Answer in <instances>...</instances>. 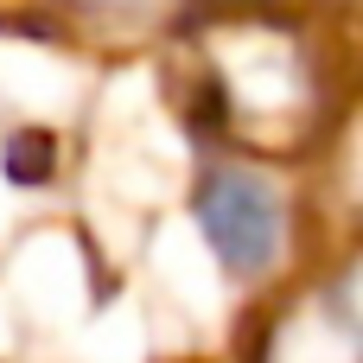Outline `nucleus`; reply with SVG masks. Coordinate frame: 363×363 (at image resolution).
<instances>
[{
	"mask_svg": "<svg viewBox=\"0 0 363 363\" xmlns=\"http://www.w3.org/2000/svg\"><path fill=\"white\" fill-rule=\"evenodd\" d=\"M198 223L236 274H262L281 255V198L249 172H217L198 198Z\"/></svg>",
	"mask_w": 363,
	"mask_h": 363,
	"instance_id": "1",
	"label": "nucleus"
}]
</instances>
